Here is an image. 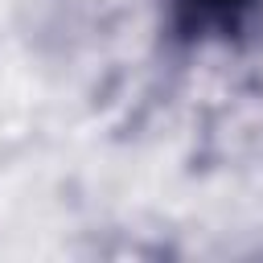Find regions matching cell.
I'll list each match as a JSON object with an SVG mask.
<instances>
[{
	"instance_id": "1",
	"label": "cell",
	"mask_w": 263,
	"mask_h": 263,
	"mask_svg": "<svg viewBox=\"0 0 263 263\" xmlns=\"http://www.w3.org/2000/svg\"><path fill=\"white\" fill-rule=\"evenodd\" d=\"M255 0H177L189 29H230Z\"/></svg>"
}]
</instances>
